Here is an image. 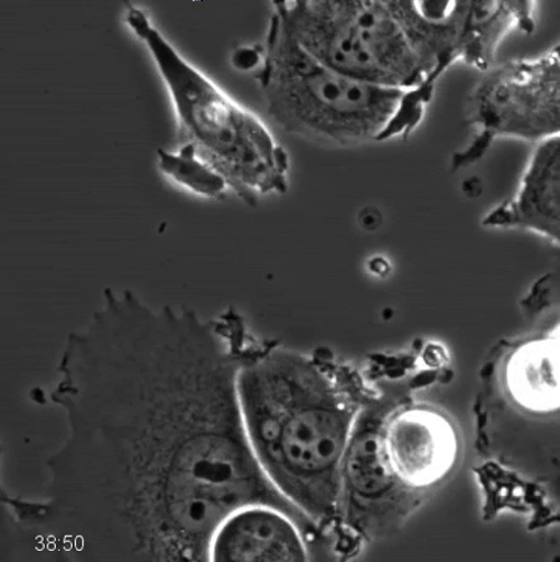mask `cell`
Here are the masks:
<instances>
[{"label": "cell", "instance_id": "6da1fadb", "mask_svg": "<svg viewBox=\"0 0 560 562\" xmlns=\"http://www.w3.org/2000/svg\"><path fill=\"white\" fill-rule=\"evenodd\" d=\"M258 340L239 314L204 318L107 288L65 341L51 400L69 434L42 502L4 499L37 548L77 561H209L214 531L250 504L315 522L268 480L240 415Z\"/></svg>", "mask_w": 560, "mask_h": 562}, {"label": "cell", "instance_id": "7a4b0ae2", "mask_svg": "<svg viewBox=\"0 0 560 562\" xmlns=\"http://www.w3.org/2000/svg\"><path fill=\"white\" fill-rule=\"evenodd\" d=\"M379 391L357 369L257 342L238 374L243 425L261 471L321 532L336 522L340 468L361 411Z\"/></svg>", "mask_w": 560, "mask_h": 562}, {"label": "cell", "instance_id": "3957f363", "mask_svg": "<svg viewBox=\"0 0 560 562\" xmlns=\"http://www.w3.org/2000/svg\"><path fill=\"white\" fill-rule=\"evenodd\" d=\"M257 75L269 115L310 139L340 146L406 139L423 123L435 88L394 89L347 77L307 54L270 18Z\"/></svg>", "mask_w": 560, "mask_h": 562}, {"label": "cell", "instance_id": "277c9868", "mask_svg": "<svg viewBox=\"0 0 560 562\" xmlns=\"http://www.w3.org/2000/svg\"><path fill=\"white\" fill-rule=\"evenodd\" d=\"M126 22L147 45L171 93L186 143L249 205L288 191L289 157L269 130L194 69L148 16L126 3Z\"/></svg>", "mask_w": 560, "mask_h": 562}, {"label": "cell", "instance_id": "5b68a950", "mask_svg": "<svg viewBox=\"0 0 560 562\" xmlns=\"http://www.w3.org/2000/svg\"><path fill=\"white\" fill-rule=\"evenodd\" d=\"M272 3L296 43L326 67L378 87H436L388 0Z\"/></svg>", "mask_w": 560, "mask_h": 562}, {"label": "cell", "instance_id": "8992f818", "mask_svg": "<svg viewBox=\"0 0 560 562\" xmlns=\"http://www.w3.org/2000/svg\"><path fill=\"white\" fill-rule=\"evenodd\" d=\"M472 137L451 170L473 166L497 139L539 144L560 136V46L534 59L493 65L467 102Z\"/></svg>", "mask_w": 560, "mask_h": 562}, {"label": "cell", "instance_id": "52a82bcc", "mask_svg": "<svg viewBox=\"0 0 560 562\" xmlns=\"http://www.w3.org/2000/svg\"><path fill=\"white\" fill-rule=\"evenodd\" d=\"M388 5L435 83L459 63L490 70L512 32L536 30L535 2L388 0Z\"/></svg>", "mask_w": 560, "mask_h": 562}, {"label": "cell", "instance_id": "ba28073f", "mask_svg": "<svg viewBox=\"0 0 560 562\" xmlns=\"http://www.w3.org/2000/svg\"><path fill=\"white\" fill-rule=\"evenodd\" d=\"M397 392H379L355 422L340 468L336 526L361 540L391 536L426 499L401 484L385 461L381 426Z\"/></svg>", "mask_w": 560, "mask_h": 562}, {"label": "cell", "instance_id": "9c48e42d", "mask_svg": "<svg viewBox=\"0 0 560 562\" xmlns=\"http://www.w3.org/2000/svg\"><path fill=\"white\" fill-rule=\"evenodd\" d=\"M381 447L391 473L424 499L455 472L461 449L459 429L444 411L404 393L382 420Z\"/></svg>", "mask_w": 560, "mask_h": 562}, {"label": "cell", "instance_id": "30bf717a", "mask_svg": "<svg viewBox=\"0 0 560 562\" xmlns=\"http://www.w3.org/2000/svg\"><path fill=\"white\" fill-rule=\"evenodd\" d=\"M304 532L285 513L265 504L242 507L224 519L210 542L212 562L310 561Z\"/></svg>", "mask_w": 560, "mask_h": 562}, {"label": "cell", "instance_id": "8fae6325", "mask_svg": "<svg viewBox=\"0 0 560 562\" xmlns=\"http://www.w3.org/2000/svg\"><path fill=\"white\" fill-rule=\"evenodd\" d=\"M482 226L537 234L560 245V136L537 144L509 201L484 215Z\"/></svg>", "mask_w": 560, "mask_h": 562}, {"label": "cell", "instance_id": "7c38bea8", "mask_svg": "<svg viewBox=\"0 0 560 562\" xmlns=\"http://www.w3.org/2000/svg\"><path fill=\"white\" fill-rule=\"evenodd\" d=\"M559 325L519 342L502 370V385L511 404L529 416L557 415L559 411Z\"/></svg>", "mask_w": 560, "mask_h": 562}, {"label": "cell", "instance_id": "4fadbf2b", "mask_svg": "<svg viewBox=\"0 0 560 562\" xmlns=\"http://www.w3.org/2000/svg\"><path fill=\"white\" fill-rule=\"evenodd\" d=\"M158 166L176 183L205 199L220 200L229 190L223 176L195 153L192 145L184 143L177 151L158 149Z\"/></svg>", "mask_w": 560, "mask_h": 562}]
</instances>
